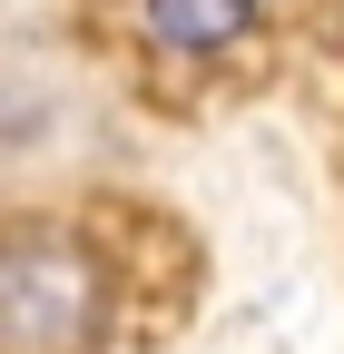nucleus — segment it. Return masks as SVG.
I'll list each match as a JSON object with an SVG mask.
<instances>
[{
	"label": "nucleus",
	"instance_id": "nucleus-1",
	"mask_svg": "<svg viewBox=\"0 0 344 354\" xmlns=\"http://www.w3.org/2000/svg\"><path fill=\"white\" fill-rule=\"evenodd\" d=\"M99 315H108V286L79 236L59 227L0 236V354H89Z\"/></svg>",
	"mask_w": 344,
	"mask_h": 354
},
{
	"label": "nucleus",
	"instance_id": "nucleus-2",
	"mask_svg": "<svg viewBox=\"0 0 344 354\" xmlns=\"http://www.w3.org/2000/svg\"><path fill=\"white\" fill-rule=\"evenodd\" d=\"M138 20L157 50H178V59H217L236 50V39L256 30V0H138Z\"/></svg>",
	"mask_w": 344,
	"mask_h": 354
}]
</instances>
